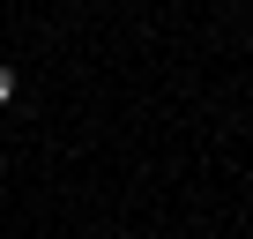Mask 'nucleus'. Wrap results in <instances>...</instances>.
<instances>
[{
  "instance_id": "nucleus-1",
  "label": "nucleus",
  "mask_w": 253,
  "mask_h": 239,
  "mask_svg": "<svg viewBox=\"0 0 253 239\" xmlns=\"http://www.w3.org/2000/svg\"><path fill=\"white\" fill-rule=\"evenodd\" d=\"M8 97H15V67L0 60V105H8Z\"/></svg>"
}]
</instances>
